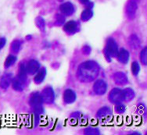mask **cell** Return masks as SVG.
Returning a JSON list of instances; mask_svg holds the SVG:
<instances>
[{"instance_id":"obj_1","label":"cell","mask_w":147,"mask_h":135,"mask_svg":"<svg viewBox=\"0 0 147 135\" xmlns=\"http://www.w3.org/2000/svg\"><path fill=\"white\" fill-rule=\"evenodd\" d=\"M100 67L93 60H88L82 62L77 71V77L81 82L89 83L93 81L99 75Z\"/></svg>"},{"instance_id":"obj_28","label":"cell","mask_w":147,"mask_h":135,"mask_svg":"<svg viewBox=\"0 0 147 135\" xmlns=\"http://www.w3.org/2000/svg\"><path fill=\"white\" fill-rule=\"evenodd\" d=\"M56 23L57 25H63L65 23V16L60 13H57L56 15Z\"/></svg>"},{"instance_id":"obj_22","label":"cell","mask_w":147,"mask_h":135,"mask_svg":"<svg viewBox=\"0 0 147 135\" xmlns=\"http://www.w3.org/2000/svg\"><path fill=\"white\" fill-rule=\"evenodd\" d=\"M93 17V11L91 9H85V10H83L81 15V19L82 21H88Z\"/></svg>"},{"instance_id":"obj_8","label":"cell","mask_w":147,"mask_h":135,"mask_svg":"<svg viewBox=\"0 0 147 135\" xmlns=\"http://www.w3.org/2000/svg\"><path fill=\"white\" fill-rule=\"evenodd\" d=\"M80 24L77 21L70 20L63 25V31L69 35H72L79 31Z\"/></svg>"},{"instance_id":"obj_5","label":"cell","mask_w":147,"mask_h":135,"mask_svg":"<svg viewBox=\"0 0 147 135\" xmlns=\"http://www.w3.org/2000/svg\"><path fill=\"white\" fill-rule=\"evenodd\" d=\"M41 95H42V101L44 103L48 105L53 103L54 100H55V92H54L52 87H50V86L45 87L43 89Z\"/></svg>"},{"instance_id":"obj_36","label":"cell","mask_w":147,"mask_h":135,"mask_svg":"<svg viewBox=\"0 0 147 135\" xmlns=\"http://www.w3.org/2000/svg\"><path fill=\"white\" fill-rule=\"evenodd\" d=\"M0 51H1V50H0Z\"/></svg>"},{"instance_id":"obj_13","label":"cell","mask_w":147,"mask_h":135,"mask_svg":"<svg viewBox=\"0 0 147 135\" xmlns=\"http://www.w3.org/2000/svg\"><path fill=\"white\" fill-rule=\"evenodd\" d=\"M76 93L71 88H68L63 92V101L66 104H72L76 101Z\"/></svg>"},{"instance_id":"obj_16","label":"cell","mask_w":147,"mask_h":135,"mask_svg":"<svg viewBox=\"0 0 147 135\" xmlns=\"http://www.w3.org/2000/svg\"><path fill=\"white\" fill-rule=\"evenodd\" d=\"M11 84L13 90L17 91H22L26 85V83L22 81L18 77H16L15 78H13Z\"/></svg>"},{"instance_id":"obj_14","label":"cell","mask_w":147,"mask_h":135,"mask_svg":"<svg viewBox=\"0 0 147 135\" xmlns=\"http://www.w3.org/2000/svg\"><path fill=\"white\" fill-rule=\"evenodd\" d=\"M129 57H130V54L126 50L125 48H121V50L118 51V54H117V59L120 62H121L123 64H126L129 60Z\"/></svg>"},{"instance_id":"obj_24","label":"cell","mask_w":147,"mask_h":135,"mask_svg":"<svg viewBox=\"0 0 147 135\" xmlns=\"http://www.w3.org/2000/svg\"><path fill=\"white\" fill-rule=\"evenodd\" d=\"M35 24L37 28L39 29L42 32H44L45 29V22L44 18L42 17H38L35 19Z\"/></svg>"},{"instance_id":"obj_27","label":"cell","mask_w":147,"mask_h":135,"mask_svg":"<svg viewBox=\"0 0 147 135\" xmlns=\"http://www.w3.org/2000/svg\"><path fill=\"white\" fill-rule=\"evenodd\" d=\"M140 60L143 65L147 64V48L145 47L140 53Z\"/></svg>"},{"instance_id":"obj_15","label":"cell","mask_w":147,"mask_h":135,"mask_svg":"<svg viewBox=\"0 0 147 135\" xmlns=\"http://www.w3.org/2000/svg\"><path fill=\"white\" fill-rule=\"evenodd\" d=\"M112 115V111L110 107L103 106L100 108L96 113V117L98 119H105L107 118Z\"/></svg>"},{"instance_id":"obj_35","label":"cell","mask_w":147,"mask_h":135,"mask_svg":"<svg viewBox=\"0 0 147 135\" xmlns=\"http://www.w3.org/2000/svg\"><path fill=\"white\" fill-rule=\"evenodd\" d=\"M131 134H139H139H141L139 132H133V133H131Z\"/></svg>"},{"instance_id":"obj_21","label":"cell","mask_w":147,"mask_h":135,"mask_svg":"<svg viewBox=\"0 0 147 135\" xmlns=\"http://www.w3.org/2000/svg\"><path fill=\"white\" fill-rule=\"evenodd\" d=\"M17 58L14 55H9L8 56L6 57L5 62H4V67L5 69H9V67H11L14 64L15 62H17Z\"/></svg>"},{"instance_id":"obj_26","label":"cell","mask_w":147,"mask_h":135,"mask_svg":"<svg viewBox=\"0 0 147 135\" xmlns=\"http://www.w3.org/2000/svg\"><path fill=\"white\" fill-rule=\"evenodd\" d=\"M131 73L134 76H138L139 73V71H140V66H139V63L138 62H133L131 63Z\"/></svg>"},{"instance_id":"obj_17","label":"cell","mask_w":147,"mask_h":135,"mask_svg":"<svg viewBox=\"0 0 147 135\" xmlns=\"http://www.w3.org/2000/svg\"><path fill=\"white\" fill-rule=\"evenodd\" d=\"M136 97V92L134 91L132 88L131 87H127L125 88V90H123V99L124 101H131V100L134 99Z\"/></svg>"},{"instance_id":"obj_4","label":"cell","mask_w":147,"mask_h":135,"mask_svg":"<svg viewBox=\"0 0 147 135\" xmlns=\"http://www.w3.org/2000/svg\"><path fill=\"white\" fill-rule=\"evenodd\" d=\"M108 99L113 104H119L124 101L123 99V90L119 88V87H115L110 91Z\"/></svg>"},{"instance_id":"obj_12","label":"cell","mask_w":147,"mask_h":135,"mask_svg":"<svg viewBox=\"0 0 147 135\" xmlns=\"http://www.w3.org/2000/svg\"><path fill=\"white\" fill-rule=\"evenodd\" d=\"M113 79L117 85H121V86L127 85V82H128L127 77L123 72H116L115 73H113Z\"/></svg>"},{"instance_id":"obj_9","label":"cell","mask_w":147,"mask_h":135,"mask_svg":"<svg viewBox=\"0 0 147 135\" xmlns=\"http://www.w3.org/2000/svg\"><path fill=\"white\" fill-rule=\"evenodd\" d=\"M40 69V63L36 59H31L26 65V71L27 73L30 75H33Z\"/></svg>"},{"instance_id":"obj_10","label":"cell","mask_w":147,"mask_h":135,"mask_svg":"<svg viewBox=\"0 0 147 135\" xmlns=\"http://www.w3.org/2000/svg\"><path fill=\"white\" fill-rule=\"evenodd\" d=\"M13 74L11 73H5L0 79V87L2 89L6 90L12 83Z\"/></svg>"},{"instance_id":"obj_3","label":"cell","mask_w":147,"mask_h":135,"mask_svg":"<svg viewBox=\"0 0 147 135\" xmlns=\"http://www.w3.org/2000/svg\"><path fill=\"white\" fill-rule=\"evenodd\" d=\"M104 52H107L110 55L111 58H117L118 54V47L117 45V42L113 38H108L106 43V47L104 48Z\"/></svg>"},{"instance_id":"obj_32","label":"cell","mask_w":147,"mask_h":135,"mask_svg":"<svg viewBox=\"0 0 147 135\" xmlns=\"http://www.w3.org/2000/svg\"><path fill=\"white\" fill-rule=\"evenodd\" d=\"M86 8L87 9H92V8H93L94 6V3H92V2H89V3H88L86 5Z\"/></svg>"},{"instance_id":"obj_34","label":"cell","mask_w":147,"mask_h":135,"mask_svg":"<svg viewBox=\"0 0 147 135\" xmlns=\"http://www.w3.org/2000/svg\"><path fill=\"white\" fill-rule=\"evenodd\" d=\"M26 38H27V40H31V35H28V36L26 37Z\"/></svg>"},{"instance_id":"obj_11","label":"cell","mask_w":147,"mask_h":135,"mask_svg":"<svg viewBox=\"0 0 147 135\" xmlns=\"http://www.w3.org/2000/svg\"><path fill=\"white\" fill-rule=\"evenodd\" d=\"M59 9L64 16H71L74 13V6L70 2L62 3L59 6Z\"/></svg>"},{"instance_id":"obj_7","label":"cell","mask_w":147,"mask_h":135,"mask_svg":"<svg viewBox=\"0 0 147 135\" xmlns=\"http://www.w3.org/2000/svg\"><path fill=\"white\" fill-rule=\"evenodd\" d=\"M107 82L102 80V79L97 80L94 83L93 91L96 95H102L107 92Z\"/></svg>"},{"instance_id":"obj_6","label":"cell","mask_w":147,"mask_h":135,"mask_svg":"<svg viewBox=\"0 0 147 135\" xmlns=\"http://www.w3.org/2000/svg\"><path fill=\"white\" fill-rule=\"evenodd\" d=\"M138 9V3L136 0H128L125 8V13L127 17L130 20L135 18L136 14V11Z\"/></svg>"},{"instance_id":"obj_2","label":"cell","mask_w":147,"mask_h":135,"mask_svg":"<svg viewBox=\"0 0 147 135\" xmlns=\"http://www.w3.org/2000/svg\"><path fill=\"white\" fill-rule=\"evenodd\" d=\"M42 103V98L39 92H34L33 94H31L29 99V104L34 110V114L41 115L44 113Z\"/></svg>"},{"instance_id":"obj_29","label":"cell","mask_w":147,"mask_h":135,"mask_svg":"<svg viewBox=\"0 0 147 135\" xmlns=\"http://www.w3.org/2000/svg\"><path fill=\"white\" fill-rule=\"evenodd\" d=\"M125 106L121 103H119V104H117V105L115 106V112L117 113H120V114H122L125 112Z\"/></svg>"},{"instance_id":"obj_33","label":"cell","mask_w":147,"mask_h":135,"mask_svg":"<svg viewBox=\"0 0 147 135\" xmlns=\"http://www.w3.org/2000/svg\"><path fill=\"white\" fill-rule=\"evenodd\" d=\"M79 1H80V3H82V4H83V5H86L87 3L90 2L89 0H79Z\"/></svg>"},{"instance_id":"obj_31","label":"cell","mask_w":147,"mask_h":135,"mask_svg":"<svg viewBox=\"0 0 147 135\" xmlns=\"http://www.w3.org/2000/svg\"><path fill=\"white\" fill-rule=\"evenodd\" d=\"M6 44V38L5 37H0V50L3 49Z\"/></svg>"},{"instance_id":"obj_19","label":"cell","mask_w":147,"mask_h":135,"mask_svg":"<svg viewBox=\"0 0 147 135\" xmlns=\"http://www.w3.org/2000/svg\"><path fill=\"white\" fill-rule=\"evenodd\" d=\"M45 77H46V69L45 67H42L34 77V83L37 85H40L41 83L44 81Z\"/></svg>"},{"instance_id":"obj_25","label":"cell","mask_w":147,"mask_h":135,"mask_svg":"<svg viewBox=\"0 0 147 135\" xmlns=\"http://www.w3.org/2000/svg\"><path fill=\"white\" fill-rule=\"evenodd\" d=\"M84 134L86 135H99L100 130L96 127H87L84 130Z\"/></svg>"},{"instance_id":"obj_18","label":"cell","mask_w":147,"mask_h":135,"mask_svg":"<svg viewBox=\"0 0 147 135\" xmlns=\"http://www.w3.org/2000/svg\"><path fill=\"white\" fill-rule=\"evenodd\" d=\"M128 44H129V46L131 48L136 49V48H139L141 45V41L136 34H131L128 38Z\"/></svg>"},{"instance_id":"obj_20","label":"cell","mask_w":147,"mask_h":135,"mask_svg":"<svg viewBox=\"0 0 147 135\" xmlns=\"http://www.w3.org/2000/svg\"><path fill=\"white\" fill-rule=\"evenodd\" d=\"M28 73L26 71V65L24 63H20V66H19V72H18V75L17 77L24 81V83L27 82V79H28Z\"/></svg>"},{"instance_id":"obj_30","label":"cell","mask_w":147,"mask_h":135,"mask_svg":"<svg viewBox=\"0 0 147 135\" xmlns=\"http://www.w3.org/2000/svg\"><path fill=\"white\" fill-rule=\"evenodd\" d=\"M82 52L85 56H88L90 55L91 52H92V48L88 45H85L82 47Z\"/></svg>"},{"instance_id":"obj_23","label":"cell","mask_w":147,"mask_h":135,"mask_svg":"<svg viewBox=\"0 0 147 135\" xmlns=\"http://www.w3.org/2000/svg\"><path fill=\"white\" fill-rule=\"evenodd\" d=\"M20 47H21V42L20 40H13L10 45V51L12 53L17 54L20 52Z\"/></svg>"}]
</instances>
